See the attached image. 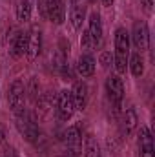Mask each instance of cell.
<instances>
[{
  "mask_svg": "<svg viewBox=\"0 0 155 157\" xmlns=\"http://www.w3.org/2000/svg\"><path fill=\"white\" fill-rule=\"evenodd\" d=\"M15 115H17V128H18L20 135L28 143L37 144L40 141V137H42V133H40V130H39V124H37L35 115L29 113V112H26V110H22V112H18Z\"/></svg>",
  "mask_w": 155,
  "mask_h": 157,
  "instance_id": "6da1fadb",
  "label": "cell"
},
{
  "mask_svg": "<svg viewBox=\"0 0 155 157\" xmlns=\"http://www.w3.org/2000/svg\"><path fill=\"white\" fill-rule=\"evenodd\" d=\"M128 53H130V33L124 28H119L115 31V68L119 73L126 71Z\"/></svg>",
  "mask_w": 155,
  "mask_h": 157,
  "instance_id": "7a4b0ae2",
  "label": "cell"
},
{
  "mask_svg": "<svg viewBox=\"0 0 155 157\" xmlns=\"http://www.w3.org/2000/svg\"><path fill=\"white\" fill-rule=\"evenodd\" d=\"M26 86L20 78L13 80V84L9 86V91H7V102H9V108L13 110V113H18L24 110V104H26Z\"/></svg>",
  "mask_w": 155,
  "mask_h": 157,
  "instance_id": "3957f363",
  "label": "cell"
},
{
  "mask_svg": "<svg viewBox=\"0 0 155 157\" xmlns=\"http://www.w3.org/2000/svg\"><path fill=\"white\" fill-rule=\"evenodd\" d=\"M106 91H108V97H110L115 112H120L122 99H124V84H122V80L117 75L108 77V80H106Z\"/></svg>",
  "mask_w": 155,
  "mask_h": 157,
  "instance_id": "277c9868",
  "label": "cell"
},
{
  "mask_svg": "<svg viewBox=\"0 0 155 157\" xmlns=\"http://www.w3.org/2000/svg\"><path fill=\"white\" fill-rule=\"evenodd\" d=\"M75 113V104L70 90H62L57 97V117L59 121H70Z\"/></svg>",
  "mask_w": 155,
  "mask_h": 157,
  "instance_id": "5b68a950",
  "label": "cell"
},
{
  "mask_svg": "<svg viewBox=\"0 0 155 157\" xmlns=\"http://www.w3.org/2000/svg\"><path fill=\"white\" fill-rule=\"evenodd\" d=\"M130 37H131V42L137 49H146L150 44V29L144 22H135Z\"/></svg>",
  "mask_w": 155,
  "mask_h": 157,
  "instance_id": "8992f818",
  "label": "cell"
},
{
  "mask_svg": "<svg viewBox=\"0 0 155 157\" xmlns=\"http://www.w3.org/2000/svg\"><path fill=\"white\" fill-rule=\"evenodd\" d=\"M64 141H66V144H68V152L73 154V155H77L78 148H80V144H82V126H80L78 122L73 124V126H70V128L66 130Z\"/></svg>",
  "mask_w": 155,
  "mask_h": 157,
  "instance_id": "52a82bcc",
  "label": "cell"
},
{
  "mask_svg": "<svg viewBox=\"0 0 155 157\" xmlns=\"http://www.w3.org/2000/svg\"><path fill=\"white\" fill-rule=\"evenodd\" d=\"M139 157H153V139L148 126H142L139 133Z\"/></svg>",
  "mask_w": 155,
  "mask_h": 157,
  "instance_id": "ba28073f",
  "label": "cell"
},
{
  "mask_svg": "<svg viewBox=\"0 0 155 157\" xmlns=\"http://www.w3.org/2000/svg\"><path fill=\"white\" fill-rule=\"evenodd\" d=\"M40 49H42V33H40L39 28H33L28 33V49H26V53H28L29 59H35L40 53Z\"/></svg>",
  "mask_w": 155,
  "mask_h": 157,
  "instance_id": "9c48e42d",
  "label": "cell"
},
{
  "mask_svg": "<svg viewBox=\"0 0 155 157\" xmlns=\"http://www.w3.org/2000/svg\"><path fill=\"white\" fill-rule=\"evenodd\" d=\"M71 99H73L75 110H84L88 106V86L84 82H75L71 90Z\"/></svg>",
  "mask_w": 155,
  "mask_h": 157,
  "instance_id": "30bf717a",
  "label": "cell"
},
{
  "mask_svg": "<svg viewBox=\"0 0 155 157\" xmlns=\"http://www.w3.org/2000/svg\"><path fill=\"white\" fill-rule=\"evenodd\" d=\"M77 73L80 77H91L95 73V59L89 53H84L78 57L77 62Z\"/></svg>",
  "mask_w": 155,
  "mask_h": 157,
  "instance_id": "8fae6325",
  "label": "cell"
},
{
  "mask_svg": "<svg viewBox=\"0 0 155 157\" xmlns=\"http://www.w3.org/2000/svg\"><path fill=\"white\" fill-rule=\"evenodd\" d=\"M89 37L93 39L95 46H99L102 42V20L99 13H91L89 15V28H88Z\"/></svg>",
  "mask_w": 155,
  "mask_h": 157,
  "instance_id": "7c38bea8",
  "label": "cell"
},
{
  "mask_svg": "<svg viewBox=\"0 0 155 157\" xmlns=\"http://www.w3.org/2000/svg\"><path fill=\"white\" fill-rule=\"evenodd\" d=\"M28 49V31H17V35L11 40V55L22 57Z\"/></svg>",
  "mask_w": 155,
  "mask_h": 157,
  "instance_id": "4fadbf2b",
  "label": "cell"
},
{
  "mask_svg": "<svg viewBox=\"0 0 155 157\" xmlns=\"http://www.w3.org/2000/svg\"><path fill=\"white\" fill-rule=\"evenodd\" d=\"M137 122H139V119H137L135 108H128V110L124 112V117H122V135H124V137H130V135L135 132Z\"/></svg>",
  "mask_w": 155,
  "mask_h": 157,
  "instance_id": "5bb4252c",
  "label": "cell"
},
{
  "mask_svg": "<svg viewBox=\"0 0 155 157\" xmlns=\"http://www.w3.org/2000/svg\"><path fill=\"white\" fill-rule=\"evenodd\" d=\"M84 157H102L100 146H99V143L93 135H88L86 141H84Z\"/></svg>",
  "mask_w": 155,
  "mask_h": 157,
  "instance_id": "9a60e30c",
  "label": "cell"
},
{
  "mask_svg": "<svg viewBox=\"0 0 155 157\" xmlns=\"http://www.w3.org/2000/svg\"><path fill=\"white\" fill-rule=\"evenodd\" d=\"M84 18H86V9H84V6H80V4L71 6V24H73L75 29H80V28H82Z\"/></svg>",
  "mask_w": 155,
  "mask_h": 157,
  "instance_id": "2e32d148",
  "label": "cell"
},
{
  "mask_svg": "<svg viewBox=\"0 0 155 157\" xmlns=\"http://www.w3.org/2000/svg\"><path fill=\"white\" fill-rule=\"evenodd\" d=\"M17 18L20 22H28L31 18V2L29 0H20L17 6Z\"/></svg>",
  "mask_w": 155,
  "mask_h": 157,
  "instance_id": "e0dca14e",
  "label": "cell"
},
{
  "mask_svg": "<svg viewBox=\"0 0 155 157\" xmlns=\"http://www.w3.org/2000/svg\"><path fill=\"white\" fill-rule=\"evenodd\" d=\"M130 68H131V73L135 77H141L144 73V60H142L141 53H133L130 57Z\"/></svg>",
  "mask_w": 155,
  "mask_h": 157,
  "instance_id": "ac0fdd59",
  "label": "cell"
},
{
  "mask_svg": "<svg viewBox=\"0 0 155 157\" xmlns=\"http://www.w3.org/2000/svg\"><path fill=\"white\" fill-rule=\"evenodd\" d=\"M26 93H29V97L33 99V101H37L40 95V84L39 80H37V77H31V80H29V88H26Z\"/></svg>",
  "mask_w": 155,
  "mask_h": 157,
  "instance_id": "d6986e66",
  "label": "cell"
},
{
  "mask_svg": "<svg viewBox=\"0 0 155 157\" xmlns=\"http://www.w3.org/2000/svg\"><path fill=\"white\" fill-rule=\"evenodd\" d=\"M80 46H82V49H93V48H95V42H93V39L89 37V33H88V31H84V33H82Z\"/></svg>",
  "mask_w": 155,
  "mask_h": 157,
  "instance_id": "ffe728a7",
  "label": "cell"
},
{
  "mask_svg": "<svg viewBox=\"0 0 155 157\" xmlns=\"http://www.w3.org/2000/svg\"><path fill=\"white\" fill-rule=\"evenodd\" d=\"M2 157H18V154H17L15 148H9V150H6V152L2 154Z\"/></svg>",
  "mask_w": 155,
  "mask_h": 157,
  "instance_id": "44dd1931",
  "label": "cell"
},
{
  "mask_svg": "<svg viewBox=\"0 0 155 157\" xmlns=\"http://www.w3.org/2000/svg\"><path fill=\"white\" fill-rule=\"evenodd\" d=\"M142 4H144V7H146L148 11L153 7V0H142Z\"/></svg>",
  "mask_w": 155,
  "mask_h": 157,
  "instance_id": "7402d4cb",
  "label": "cell"
},
{
  "mask_svg": "<svg viewBox=\"0 0 155 157\" xmlns=\"http://www.w3.org/2000/svg\"><path fill=\"white\" fill-rule=\"evenodd\" d=\"M60 157H77V155H73V154H70V152L66 150V152H64V154H62V155H60Z\"/></svg>",
  "mask_w": 155,
  "mask_h": 157,
  "instance_id": "603a6c76",
  "label": "cell"
},
{
  "mask_svg": "<svg viewBox=\"0 0 155 157\" xmlns=\"http://www.w3.org/2000/svg\"><path fill=\"white\" fill-rule=\"evenodd\" d=\"M102 4L108 7V6H112V4H113V0H102Z\"/></svg>",
  "mask_w": 155,
  "mask_h": 157,
  "instance_id": "cb8c5ba5",
  "label": "cell"
},
{
  "mask_svg": "<svg viewBox=\"0 0 155 157\" xmlns=\"http://www.w3.org/2000/svg\"><path fill=\"white\" fill-rule=\"evenodd\" d=\"M4 139H6V133H4V130L0 128V141H4Z\"/></svg>",
  "mask_w": 155,
  "mask_h": 157,
  "instance_id": "d4e9b609",
  "label": "cell"
},
{
  "mask_svg": "<svg viewBox=\"0 0 155 157\" xmlns=\"http://www.w3.org/2000/svg\"><path fill=\"white\" fill-rule=\"evenodd\" d=\"M70 4L71 6H77V4H80V0H70Z\"/></svg>",
  "mask_w": 155,
  "mask_h": 157,
  "instance_id": "484cf974",
  "label": "cell"
},
{
  "mask_svg": "<svg viewBox=\"0 0 155 157\" xmlns=\"http://www.w3.org/2000/svg\"><path fill=\"white\" fill-rule=\"evenodd\" d=\"M89 2H95V0H89Z\"/></svg>",
  "mask_w": 155,
  "mask_h": 157,
  "instance_id": "4316f807",
  "label": "cell"
}]
</instances>
